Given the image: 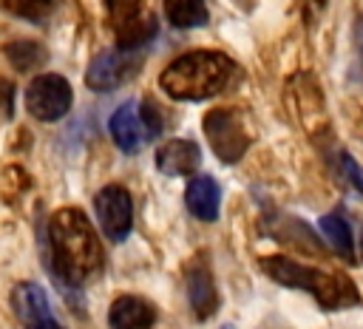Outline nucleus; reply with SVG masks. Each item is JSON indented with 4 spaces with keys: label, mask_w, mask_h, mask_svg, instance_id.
Listing matches in <instances>:
<instances>
[{
    "label": "nucleus",
    "mask_w": 363,
    "mask_h": 329,
    "mask_svg": "<svg viewBox=\"0 0 363 329\" xmlns=\"http://www.w3.org/2000/svg\"><path fill=\"white\" fill-rule=\"evenodd\" d=\"M48 244H51L54 275L68 286H79L96 269H102L99 235L79 207H62L51 216Z\"/></svg>",
    "instance_id": "obj_1"
},
{
    "label": "nucleus",
    "mask_w": 363,
    "mask_h": 329,
    "mask_svg": "<svg viewBox=\"0 0 363 329\" xmlns=\"http://www.w3.org/2000/svg\"><path fill=\"white\" fill-rule=\"evenodd\" d=\"M235 77H238V65L233 57H227L224 51L199 48L164 65V71L159 74V88L173 99L201 102L227 91Z\"/></svg>",
    "instance_id": "obj_2"
},
{
    "label": "nucleus",
    "mask_w": 363,
    "mask_h": 329,
    "mask_svg": "<svg viewBox=\"0 0 363 329\" xmlns=\"http://www.w3.org/2000/svg\"><path fill=\"white\" fill-rule=\"evenodd\" d=\"M258 267L284 286L292 289H306L309 295H315V301L323 309H346V306H357L360 303V292L352 284V278L340 275V272H323L306 264L292 261L289 255H269L261 258Z\"/></svg>",
    "instance_id": "obj_3"
},
{
    "label": "nucleus",
    "mask_w": 363,
    "mask_h": 329,
    "mask_svg": "<svg viewBox=\"0 0 363 329\" xmlns=\"http://www.w3.org/2000/svg\"><path fill=\"white\" fill-rule=\"evenodd\" d=\"M204 136L210 139L213 153L227 164L238 162L250 147V130L235 108H213L204 116Z\"/></svg>",
    "instance_id": "obj_4"
},
{
    "label": "nucleus",
    "mask_w": 363,
    "mask_h": 329,
    "mask_svg": "<svg viewBox=\"0 0 363 329\" xmlns=\"http://www.w3.org/2000/svg\"><path fill=\"white\" fill-rule=\"evenodd\" d=\"M105 6L116 28V45L128 51H145L156 34V20L145 9V0H105Z\"/></svg>",
    "instance_id": "obj_5"
},
{
    "label": "nucleus",
    "mask_w": 363,
    "mask_h": 329,
    "mask_svg": "<svg viewBox=\"0 0 363 329\" xmlns=\"http://www.w3.org/2000/svg\"><path fill=\"white\" fill-rule=\"evenodd\" d=\"M74 102L71 82L62 74H40L26 88V108L40 122H57Z\"/></svg>",
    "instance_id": "obj_6"
},
{
    "label": "nucleus",
    "mask_w": 363,
    "mask_h": 329,
    "mask_svg": "<svg viewBox=\"0 0 363 329\" xmlns=\"http://www.w3.org/2000/svg\"><path fill=\"white\" fill-rule=\"evenodd\" d=\"M142 60H145V51H128V48L102 51L88 62L85 85L91 91H113L139 71Z\"/></svg>",
    "instance_id": "obj_7"
},
{
    "label": "nucleus",
    "mask_w": 363,
    "mask_h": 329,
    "mask_svg": "<svg viewBox=\"0 0 363 329\" xmlns=\"http://www.w3.org/2000/svg\"><path fill=\"white\" fill-rule=\"evenodd\" d=\"M96 218L111 241H125L133 227V201L122 184H108L94 196Z\"/></svg>",
    "instance_id": "obj_8"
},
{
    "label": "nucleus",
    "mask_w": 363,
    "mask_h": 329,
    "mask_svg": "<svg viewBox=\"0 0 363 329\" xmlns=\"http://www.w3.org/2000/svg\"><path fill=\"white\" fill-rule=\"evenodd\" d=\"M11 306H14V315L23 323V329H62L57 323V318L51 315L45 289L34 281H20L11 289Z\"/></svg>",
    "instance_id": "obj_9"
},
{
    "label": "nucleus",
    "mask_w": 363,
    "mask_h": 329,
    "mask_svg": "<svg viewBox=\"0 0 363 329\" xmlns=\"http://www.w3.org/2000/svg\"><path fill=\"white\" fill-rule=\"evenodd\" d=\"M187 298H190V309L199 320H207L218 309V292H216V281H213L207 258H196L190 264V269H187Z\"/></svg>",
    "instance_id": "obj_10"
},
{
    "label": "nucleus",
    "mask_w": 363,
    "mask_h": 329,
    "mask_svg": "<svg viewBox=\"0 0 363 329\" xmlns=\"http://www.w3.org/2000/svg\"><path fill=\"white\" fill-rule=\"evenodd\" d=\"M111 136H113L116 147L125 150V153H136L145 145L147 130H145V122H142L136 99H128L125 105H119L113 111V116H111Z\"/></svg>",
    "instance_id": "obj_11"
},
{
    "label": "nucleus",
    "mask_w": 363,
    "mask_h": 329,
    "mask_svg": "<svg viewBox=\"0 0 363 329\" xmlns=\"http://www.w3.org/2000/svg\"><path fill=\"white\" fill-rule=\"evenodd\" d=\"M201 164V150L190 139H167L156 150V167L164 176H187Z\"/></svg>",
    "instance_id": "obj_12"
},
{
    "label": "nucleus",
    "mask_w": 363,
    "mask_h": 329,
    "mask_svg": "<svg viewBox=\"0 0 363 329\" xmlns=\"http://www.w3.org/2000/svg\"><path fill=\"white\" fill-rule=\"evenodd\" d=\"M184 204L199 221H216L221 204V187L213 176H193L184 190Z\"/></svg>",
    "instance_id": "obj_13"
},
{
    "label": "nucleus",
    "mask_w": 363,
    "mask_h": 329,
    "mask_svg": "<svg viewBox=\"0 0 363 329\" xmlns=\"http://www.w3.org/2000/svg\"><path fill=\"white\" fill-rule=\"evenodd\" d=\"M153 306L139 295H119L108 312L111 329H153Z\"/></svg>",
    "instance_id": "obj_14"
},
{
    "label": "nucleus",
    "mask_w": 363,
    "mask_h": 329,
    "mask_svg": "<svg viewBox=\"0 0 363 329\" xmlns=\"http://www.w3.org/2000/svg\"><path fill=\"white\" fill-rule=\"evenodd\" d=\"M323 238L329 241V247L343 258V261H354V241H352V227L349 221L340 216V213H329V216H320L318 221Z\"/></svg>",
    "instance_id": "obj_15"
},
{
    "label": "nucleus",
    "mask_w": 363,
    "mask_h": 329,
    "mask_svg": "<svg viewBox=\"0 0 363 329\" xmlns=\"http://www.w3.org/2000/svg\"><path fill=\"white\" fill-rule=\"evenodd\" d=\"M164 17L173 28H196L207 23V3L204 0H162Z\"/></svg>",
    "instance_id": "obj_16"
},
{
    "label": "nucleus",
    "mask_w": 363,
    "mask_h": 329,
    "mask_svg": "<svg viewBox=\"0 0 363 329\" xmlns=\"http://www.w3.org/2000/svg\"><path fill=\"white\" fill-rule=\"evenodd\" d=\"M6 57L11 60V65H14L17 71H31V68H37V65L45 62L43 45H37V43H31V40H17V43L6 45Z\"/></svg>",
    "instance_id": "obj_17"
},
{
    "label": "nucleus",
    "mask_w": 363,
    "mask_h": 329,
    "mask_svg": "<svg viewBox=\"0 0 363 329\" xmlns=\"http://www.w3.org/2000/svg\"><path fill=\"white\" fill-rule=\"evenodd\" d=\"M0 3H3V9L9 14L23 17V20H31V23L45 20L54 11V6H57V0H0Z\"/></svg>",
    "instance_id": "obj_18"
},
{
    "label": "nucleus",
    "mask_w": 363,
    "mask_h": 329,
    "mask_svg": "<svg viewBox=\"0 0 363 329\" xmlns=\"http://www.w3.org/2000/svg\"><path fill=\"white\" fill-rule=\"evenodd\" d=\"M337 167H340V173L349 179V184H352L357 193H363V164H360L352 153H340V156H337Z\"/></svg>",
    "instance_id": "obj_19"
},
{
    "label": "nucleus",
    "mask_w": 363,
    "mask_h": 329,
    "mask_svg": "<svg viewBox=\"0 0 363 329\" xmlns=\"http://www.w3.org/2000/svg\"><path fill=\"white\" fill-rule=\"evenodd\" d=\"M139 113H142V122H145V130H147V139H153L159 130H162V119H159V108L153 102H142L139 105Z\"/></svg>",
    "instance_id": "obj_20"
},
{
    "label": "nucleus",
    "mask_w": 363,
    "mask_h": 329,
    "mask_svg": "<svg viewBox=\"0 0 363 329\" xmlns=\"http://www.w3.org/2000/svg\"><path fill=\"white\" fill-rule=\"evenodd\" d=\"M14 88H11V82H6V79H0V111L9 116L11 111H14Z\"/></svg>",
    "instance_id": "obj_21"
},
{
    "label": "nucleus",
    "mask_w": 363,
    "mask_h": 329,
    "mask_svg": "<svg viewBox=\"0 0 363 329\" xmlns=\"http://www.w3.org/2000/svg\"><path fill=\"white\" fill-rule=\"evenodd\" d=\"M360 255H363V233H360Z\"/></svg>",
    "instance_id": "obj_22"
}]
</instances>
